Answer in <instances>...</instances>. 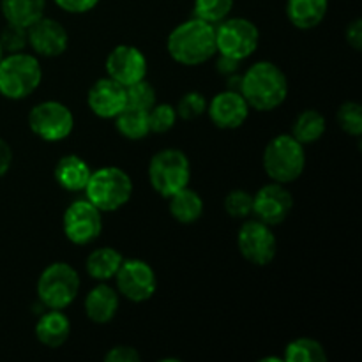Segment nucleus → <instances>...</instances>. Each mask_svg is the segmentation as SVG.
<instances>
[{
    "mask_svg": "<svg viewBox=\"0 0 362 362\" xmlns=\"http://www.w3.org/2000/svg\"><path fill=\"white\" fill-rule=\"evenodd\" d=\"M170 214L180 225H193L204 214V200L194 189L184 187L168 198Z\"/></svg>",
    "mask_w": 362,
    "mask_h": 362,
    "instance_id": "23",
    "label": "nucleus"
},
{
    "mask_svg": "<svg viewBox=\"0 0 362 362\" xmlns=\"http://www.w3.org/2000/svg\"><path fill=\"white\" fill-rule=\"evenodd\" d=\"M27 39L32 52L48 59L64 55L69 45V34L66 27L48 16H41L30 27H27Z\"/></svg>",
    "mask_w": 362,
    "mask_h": 362,
    "instance_id": "15",
    "label": "nucleus"
},
{
    "mask_svg": "<svg viewBox=\"0 0 362 362\" xmlns=\"http://www.w3.org/2000/svg\"><path fill=\"white\" fill-rule=\"evenodd\" d=\"M117 292L131 303H145L151 299L158 288L156 272L147 262L131 258L122 260L115 274Z\"/></svg>",
    "mask_w": 362,
    "mask_h": 362,
    "instance_id": "11",
    "label": "nucleus"
},
{
    "mask_svg": "<svg viewBox=\"0 0 362 362\" xmlns=\"http://www.w3.org/2000/svg\"><path fill=\"white\" fill-rule=\"evenodd\" d=\"M126 94H127V106L147 110V112L156 105V103H158L156 88L152 87L147 80H140L136 81V83L126 87Z\"/></svg>",
    "mask_w": 362,
    "mask_h": 362,
    "instance_id": "31",
    "label": "nucleus"
},
{
    "mask_svg": "<svg viewBox=\"0 0 362 362\" xmlns=\"http://www.w3.org/2000/svg\"><path fill=\"white\" fill-rule=\"evenodd\" d=\"M336 119H338L339 127H341L346 134H350V136L359 138L362 134V108L359 103H343V105L339 106Z\"/></svg>",
    "mask_w": 362,
    "mask_h": 362,
    "instance_id": "29",
    "label": "nucleus"
},
{
    "mask_svg": "<svg viewBox=\"0 0 362 362\" xmlns=\"http://www.w3.org/2000/svg\"><path fill=\"white\" fill-rule=\"evenodd\" d=\"M240 81H243V76L240 74H230V80H228V90H237L240 92Z\"/></svg>",
    "mask_w": 362,
    "mask_h": 362,
    "instance_id": "40",
    "label": "nucleus"
},
{
    "mask_svg": "<svg viewBox=\"0 0 362 362\" xmlns=\"http://www.w3.org/2000/svg\"><path fill=\"white\" fill-rule=\"evenodd\" d=\"M45 9L46 0H0V11L7 23L23 28L45 16Z\"/></svg>",
    "mask_w": 362,
    "mask_h": 362,
    "instance_id": "22",
    "label": "nucleus"
},
{
    "mask_svg": "<svg viewBox=\"0 0 362 362\" xmlns=\"http://www.w3.org/2000/svg\"><path fill=\"white\" fill-rule=\"evenodd\" d=\"M28 127L41 140L57 144L73 133V112L60 101H42L28 113Z\"/></svg>",
    "mask_w": 362,
    "mask_h": 362,
    "instance_id": "9",
    "label": "nucleus"
},
{
    "mask_svg": "<svg viewBox=\"0 0 362 362\" xmlns=\"http://www.w3.org/2000/svg\"><path fill=\"white\" fill-rule=\"evenodd\" d=\"M166 49L180 66H200L218 53L216 25L193 16L170 32Z\"/></svg>",
    "mask_w": 362,
    "mask_h": 362,
    "instance_id": "1",
    "label": "nucleus"
},
{
    "mask_svg": "<svg viewBox=\"0 0 362 362\" xmlns=\"http://www.w3.org/2000/svg\"><path fill=\"white\" fill-rule=\"evenodd\" d=\"M293 209V197L285 184L271 182L253 194V211L258 221L269 226H278L290 216Z\"/></svg>",
    "mask_w": 362,
    "mask_h": 362,
    "instance_id": "13",
    "label": "nucleus"
},
{
    "mask_svg": "<svg viewBox=\"0 0 362 362\" xmlns=\"http://www.w3.org/2000/svg\"><path fill=\"white\" fill-rule=\"evenodd\" d=\"M115 127L127 140H144L151 129H148V112L134 106H126L119 115L115 117Z\"/></svg>",
    "mask_w": 362,
    "mask_h": 362,
    "instance_id": "26",
    "label": "nucleus"
},
{
    "mask_svg": "<svg viewBox=\"0 0 362 362\" xmlns=\"http://www.w3.org/2000/svg\"><path fill=\"white\" fill-rule=\"evenodd\" d=\"M0 45H2V49L7 53H18L23 52L28 46L27 39V28L18 27V25L7 23L6 28L0 34Z\"/></svg>",
    "mask_w": 362,
    "mask_h": 362,
    "instance_id": "34",
    "label": "nucleus"
},
{
    "mask_svg": "<svg viewBox=\"0 0 362 362\" xmlns=\"http://www.w3.org/2000/svg\"><path fill=\"white\" fill-rule=\"evenodd\" d=\"M281 357H264L260 362H281Z\"/></svg>",
    "mask_w": 362,
    "mask_h": 362,
    "instance_id": "41",
    "label": "nucleus"
},
{
    "mask_svg": "<svg viewBox=\"0 0 362 362\" xmlns=\"http://www.w3.org/2000/svg\"><path fill=\"white\" fill-rule=\"evenodd\" d=\"M53 2L69 14H85L94 9L99 0H53Z\"/></svg>",
    "mask_w": 362,
    "mask_h": 362,
    "instance_id": "36",
    "label": "nucleus"
},
{
    "mask_svg": "<svg viewBox=\"0 0 362 362\" xmlns=\"http://www.w3.org/2000/svg\"><path fill=\"white\" fill-rule=\"evenodd\" d=\"M147 59L136 46L119 45L110 52L106 59V73L117 83L129 87L147 76Z\"/></svg>",
    "mask_w": 362,
    "mask_h": 362,
    "instance_id": "14",
    "label": "nucleus"
},
{
    "mask_svg": "<svg viewBox=\"0 0 362 362\" xmlns=\"http://www.w3.org/2000/svg\"><path fill=\"white\" fill-rule=\"evenodd\" d=\"M13 165V148L4 138H0V179L9 172Z\"/></svg>",
    "mask_w": 362,
    "mask_h": 362,
    "instance_id": "38",
    "label": "nucleus"
},
{
    "mask_svg": "<svg viewBox=\"0 0 362 362\" xmlns=\"http://www.w3.org/2000/svg\"><path fill=\"white\" fill-rule=\"evenodd\" d=\"M306 168V152L292 134H279L264 151V170L272 182L292 184Z\"/></svg>",
    "mask_w": 362,
    "mask_h": 362,
    "instance_id": "4",
    "label": "nucleus"
},
{
    "mask_svg": "<svg viewBox=\"0 0 362 362\" xmlns=\"http://www.w3.org/2000/svg\"><path fill=\"white\" fill-rule=\"evenodd\" d=\"M329 0H286V18L299 30L317 28L325 20Z\"/></svg>",
    "mask_w": 362,
    "mask_h": 362,
    "instance_id": "21",
    "label": "nucleus"
},
{
    "mask_svg": "<svg viewBox=\"0 0 362 362\" xmlns=\"http://www.w3.org/2000/svg\"><path fill=\"white\" fill-rule=\"evenodd\" d=\"M177 117L182 120H194L207 112V99L200 92H186L175 106Z\"/></svg>",
    "mask_w": 362,
    "mask_h": 362,
    "instance_id": "32",
    "label": "nucleus"
},
{
    "mask_svg": "<svg viewBox=\"0 0 362 362\" xmlns=\"http://www.w3.org/2000/svg\"><path fill=\"white\" fill-rule=\"evenodd\" d=\"M226 214L235 219H246L253 211V194L244 189H233L225 198Z\"/></svg>",
    "mask_w": 362,
    "mask_h": 362,
    "instance_id": "33",
    "label": "nucleus"
},
{
    "mask_svg": "<svg viewBox=\"0 0 362 362\" xmlns=\"http://www.w3.org/2000/svg\"><path fill=\"white\" fill-rule=\"evenodd\" d=\"M260 42V32L246 18H226L216 25V49L235 60H246L253 55Z\"/></svg>",
    "mask_w": 362,
    "mask_h": 362,
    "instance_id": "8",
    "label": "nucleus"
},
{
    "mask_svg": "<svg viewBox=\"0 0 362 362\" xmlns=\"http://www.w3.org/2000/svg\"><path fill=\"white\" fill-rule=\"evenodd\" d=\"M283 361L286 362H325L327 354H325L324 345L317 339L299 338L288 343L285 349Z\"/></svg>",
    "mask_w": 362,
    "mask_h": 362,
    "instance_id": "27",
    "label": "nucleus"
},
{
    "mask_svg": "<svg viewBox=\"0 0 362 362\" xmlns=\"http://www.w3.org/2000/svg\"><path fill=\"white\" fill-rule=\"evenodd\" d=\"M4 57V49H2V45H0V59Z\"/></svg>",
    "mask_w": 362,
    "mask_h": 362,
    "instance_id": "42",
    "label": "nucleus"
},
{
    "mask_svg": "<svg viewBox=\"0 0 362 362\" xmlns=\"http://www.w3.org/2000/svg\"><path fill=\"white\" fill-rule=\"evenodd\" d=\"M85 194L101 212H115L133 197V180L117 166H105L90 173Z\"/></svg>",
    "mask_w": 362,
    "mask_h": 362,
    "instance_id": "5",
    "label": "nucleus"
},
{
    "mask_svg": "<svg viewBox=\"0 0 362 362\" xmlns=\"http://www.w3.org/2000/svg\"><path fill=\"white\" fill-rule=\"evenodd\" d=\"M80 276L66 262H55L37 279V297L46 310H66L80 293Z\"/></svg>",
    "mask_w": 362,
    "mask_h": 362,
    "instance_id": "7",
    "label": "nucleus"
},
{
    "mask_svg": "<svg viewBox=\"0 0 362 362\" xmlns=\"http://www.w3.org/2000/svg\"><path fill=\"white\" fill-rule=\"evenodd\" d=\"M346 42L352 46L356 52H361L362 49V20L361 18H356L354 21H350L349 27H346Z\"/></svg>",
    "mask_w": 362,
    "mask_h": 362,
    "instance_id": "37",
    "label": "nucleus"
},
{
    "mask_svg": "<svg viewBox=\"0 0 362 362\" xmlns=\"http://www.w3.org/2000/svg\"><path fill=\"white\" fill-rule=\"evenodd\" d=\"M237 246L244 260L257 267H265L274 260L278 253V243H276L274 232L271 226L258 219L244 221L237 233Z\"/></svg>",
    "mask_w": 362,
    "mask_h": 362,
    "instance_id": "10",
    "label": "nucleus"
},
{
    "mask_svg": "<svg viewBox=\"0 0 362 362\" xmlns=\"http://www.w3.org/2000/svg\"><path fill=\"white\" fill-rule=\"evenodd\" d=\"M327 129V122L325 117L317 110H304L299 113L292 126V136L296 138L299 144L310 145L320 140Z\"/></svg>",
    "mask_w": 362,
    "mask_h": 362,
    "instance_id": "25",
    "label": "nucleus"
},
{
    "mask_svg": "<svg viewBox=\"0 0 362 362\" xmlns=\"http://www.w3.org/2000/svg\"><path fill=\"white\" fill-rule=\"evenodd\" d=\"M189 179V159L179 148H163L151 158L148 180L159 197L170 198L177 191L187 187Z\"/></svg>",
    "mask_w": 362,
    "mask_h": 362,
    "instance_id": "6",
    "label": "nucleus"
},
{
    "mask_svg": "<svg viewBox=\"0 0 362 362\" xmlns=\"http://www.w3.org/2000/svg\"><path fill=\"white\" fill-rule=\"evenodd\" d=\"M240 94L250 108L257 112H272L285 103L288 95V80L276 64L262 60L243 74Z\"/></svg>",
    "mask_w": 362,
    "mask_h": 362,
    "instance_id": "2",
    "label": "nucleus"
},
{
    "mask_svg": "<svg viewBox=\"0 0 362 362\" xmlns=\"http://www.w3.org/2000/svg\"><path fill=\"white\" fill-rule=\"evenodd\" d=\"M87 105L94 115L101 119H115L127 106L126 87L110 76L101 78L88 90Z\"/></svg>",
    "mask_w": 362,
    "mask_h": 362,
    "instance_id": "17",
    "label": "nucleus"
},
{
    "mask_svg": "<svg viewBox=\"0 0 362 362\" xmlns=\"http://www.w3.org/2000/svg\"><path fill=\"white\" fill-rule=\"evenodd\" d=\"M209 117L219 129H237L246 122L250 105L237 90H225L216 94L207 105Z\"/></svg>",
    "mask_w": 362,
    "mask_h": 362,
    "instance_id": "16",
    "label": "nucleus"
},
{
    "mask_svg": "<svg viewBox=\"0 0 362 362\" xmlns=\"http://www.w3.org/2000/svg\"><path fill=\"white\" fill-rule=\"evenodd\" d=\"M103 232V212L90 202L76 200L64 212V233L76 246L94 243Z\"/></svg>",
    "mask_w": 362,
    "mask_h": 362,
    "instance_id": "12",
    "label": "nucleus"
},
{
    "mask_svg": "<svg viewBox=\"0 0 362 362\" xmlns=\"http://www.w3.org/2000/svg\"><path fill=\"white\" fill-rule=\"evenodd\" d=\"M175 106L168 105V103H165V105H158V103H156V105L148 110V129H151V133H168V131L175 126Z\"/></svg>",
    "mask_w": 362,
    "mask_h": 362,
    "instance_id": "30",
    "label": "nucleus"
},
{
    "mask_svg": "<svg viewBox=\"0 0 362 362\" xmlns=\"http://www.w3.org/2000/svg\"><path fill=\"white\" fill-rule=\"evenodd\" d=\"M71 322L62 310H48L39 315L35 324V338L48 349H59L69 339Z\"/></svg>",
    "mask_w": 362,
    "mask_h": 362,
    "instance_id": "19",
    "label": "nucleus"
},
{
    "mask_svg": "<svg viewBox=\"0 0 362 362\" xmlns=\"http://www.w3.org/2000/svg\"><path fill=\"white\" fill-rule=\"evenodd\" d=\"M42 80V69L37 57L18 52L0 59V95L20 101L37 90Z\"/></svg>",
    "mask_w": 362,
    "mask_h": 362,
    "instance_id": "3",
    "label": "nucleus"
},
{
    "mask_svg": "<svg viewBox=\"0 0 362 362\" xmlns=\"http://www.w3.org/2000/svg\"><path fill=\"white\" fill-rule=\"evenodd\" d=\"M83 306L88 320L99 325L110 324L119 313L120 296L115 288L103 281L87 293Z\"/></svg>",
    "mask_w": 362,
    "mask_h": 362,
    "instance_id": "18",
    "label": "nucleus"
},
{
    "mask_svg": "<svg viewBox=\"0 0 362 362\" xmlns=\"http://www.w3.org/2000/svg\"><path fill=\"white\" fill-rule=\"evenodd\" d=\"M90 166L87 165L85 159L80 156H64L59 159L55 170H53V177H55L57 184L62 189L76 193V191H85L88 179H90Z\"/></svg>",
    "mask_w": 362,
    "mask_h": 362,
    "instance_id": "20",
    "label": "nucleus"
},
{
    "mask_svg": "<svg viewBox=\"0 0 362 362\" xmlns=\"http://www.w3.org/2000/svg\"><path fill=\"white\" fill-rule=\"evenodd\" d=\"M239 64H240V60H235V59H232V57H226V55H221V53H219V59H218V62H216V69H218V73L230 76V74H233L239 71Z\"/></svg>",
    "mask_w": 362,
    "mask_h": 362,
    "instance_id": "39",
    "label": "nucleus"
},
{
    "mask_svg": "<svg viewBox=\"0 0 362 362\" xmlns=\"http://www.w3.org/2000/svg\"><path fill=\"white\" fill-rule=\"evenodd\" d=\"M124 257L115 250V247H98L92 251L85 262L87 274L95 281L103 283L115 278Z\"/></svg>",
    "mask_w": 362,
    "mask_h": 362,
    "instance_id": "24",
    "label": "nucleus"
},
{
    "mask_svg": "<svg viewBox=\"0 0 362 362\" xmlns=\"http://www.w3.org/2000/svg\"><path fill=\"white\" fill-rule=\"evenodd\" d=\"M106 362H140L141 357L136 349L127 345L113 346L108 354L105 356Z\"/></svg>",
    "mask_w": 362,
    "mask_h": 362,
    "instance_id": "35",
    "label": "nucleus"
},
{
    "mask_svg": "<svg viewBox=\"0 0 362 362\" xmlns=\"http://www.w3.org/2000/svg\"><path fill=\"white\" fill-rule=\"evenodd\" d=\"M235 0H194V18L218 25L230 16Z\"/></svg>",
    "mask_w": 362,
    "mask_h": 362,
    "instance_id": "28",
    "label": "nucleus"
}]
</instances>
